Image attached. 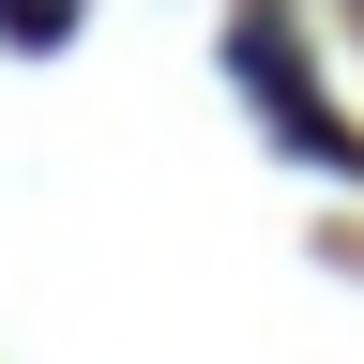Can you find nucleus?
Wrapping results in <instances>:
<instances>
[{
    "label": "nucleus",
    "instance_id": "nucleus-1",
    "mask_svg": "<svg viewBox=\"0 0 364 364\" xmlns=\"http://www.w3.org/2000/svg\"><path fill=\"white\" fill-rule=\"evenodd\" d=\"M228 61H243V91L273 107V136H304L318 167H364V152H349V122H334V107H318V91L289 76V31H273V16H243V31H228Z\"/></svg>",
    "mask_w": 364,
    "mask_h": 364
},
{
    "label": "nucleus",
    "instance_id": "nucleus-2",
    "mask_svg": "<svg viewBox=\"0 0 364 364\" xmlns=\"http://www.w3.org/2000/svg\"><path fill=\"white\" fill-rule=\"evenodd\" d=\"M76 16H91V0H0V46H61Z\"/></svg>",
    "mask_w": 364,
    "mask_h": 364
}]
</instances>
